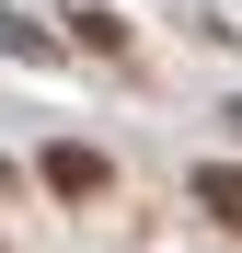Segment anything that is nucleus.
<instances>
[{"label": "nucleus", "mask_w": 242, "mask_h": 253, "mask_svg": "<svg viewBox=\"0 0 242 253\" xmlns=\"http://www.w3.org/2000/svg\"><path fill=\"white\" fill-rule=\"evenodd\" d=\"M47 184H58V196H69V207H93V196H104V184H115V161H104V150H93V138H58V150H47Z\"/></svg>", "instance_id": "nucleus-1"}, {"label": "nucleus", "mask_w": 242, "mask_h": 253, "mask_svg": "<svg viewBox=\"0 0 242 253\" xmlns=\"http://www.w3.org/2000/svg\"><path fill=\"white\" fill-rule=\"evenodd\" d=\"M69 35H81V46H93V58H127V23H115V12H81Z\"/></svg>", "instance_id": "nucleus-3"}, {"label": "nucleus", "mask_w": 242, "mask_h": 253, "mask_svg": "<svg viewBox=\"0 0 242 253\" xmlns=\"http://www.w3.org/2000/svg\"><path fill=\"white\" fill-rule=\"evenodd\" d=\"M219 115H231V138H242V104H219Z\"/></svg>", "instance_id": "nucleus-5"}, {"label": "nucleus", "mask_w": 242, "mask_h": 253, "mask_svg": "<svg viewBox=\"0 0 242 253\" xmlns=\"http://www.w3.org/2000/svg\"><path fill=\"white\" fill-rule=\"evenodd\" d=\"M196 207H208V219L242 242V161H208V173H196Z\"/></svg>", "instance_id": "nucleus-2"}, {"label": "nucleus", "mask_w": 242, "mask_h": 253, "mask_svg": "<svg viewBox=\"0 0 242 253\" xmlns=\"http://www.w3.org/2000/svg\"><path fill=\"white\" fill-rule=\"evenodd\" d=\"M12 196H23V173H12V161H0V207H12Z\"/></svg>", "instance_id": "nucleus-4"}]
</instances>
